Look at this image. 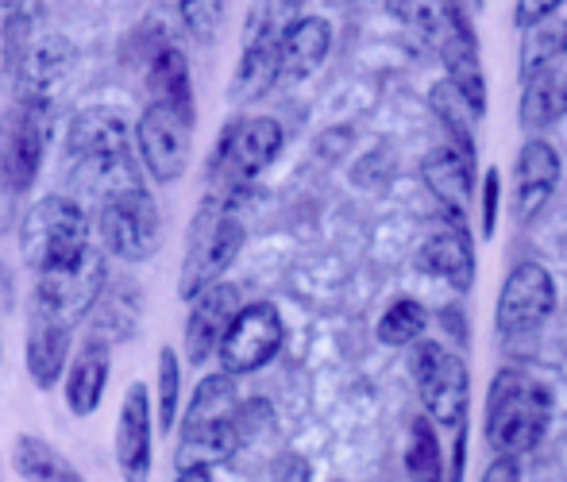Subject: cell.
Segmentation results:
<instances>
[{
  "label": "cell",
  "instance_id": "6da1fadb",
  "mask_svg": "<svg viewBox=\"0 0 567 482\" xmlns=\"http://www.w3.org/2000/svg\"><path fill=\"white\" fill-rule=\"evenodd\" d=\"M548 421H553V393L545 382H537L525 371L494 375L491 393H486V444L494 455H525L545 440Z\"/></svg>",
  "mask_w": 567,
  "mask_h": 482
},
{
  "label": "cell",
  "instance_id": "7a4b0ae2",
  "mask_svg": "<svg viewBox=\"0 0 567 482\" xmlns=\"http://www.w3.org/2000/svg\"><path fill=\"white\" fill-rule=\"evenodd\" d=\"M70 178L78 189L97 193L101 201L135 182V166L127 155V124L113 109H85L70 124Z\"/></svg>",
  "mask_w": 567,
  "mask_h": 482
},
{
  "label": "cell",
  "instance_id": "3957f363",
  "mask_svg": "<svg viewBox=\"0 0 567 482\" xmlns=\"http://www.w3.org/2000/svg\"><path fill=\"white\" fill-rule=\"evenodd\" d=\"M239 247H244V224L231 216L225 201H205L197 213L194 228H189L186 263H182L178 294L194 301L202 289L220 283V275L236 263Z\"/></svg>",
  "mask_w": 567,
  "mask_h": 482
},
{
  "label": "cell",
  "instance_id": "277c9868",
  "mask_svg": "<svg viewBox=\"0 0 567 482\" xmlns=\"http://www.w3.org/2000/svg\"><path fill=\"white\" fill-rule=\"evenodd\" d=\"M20 247H23V259L39 275L82 259L85 247H90V221H85L82 205L70 197H43L28 213V221H23Z\"/></svg>",
  "mask_w": 567,
  "mask_h": 482
},
{
  "label": "cell",
  "instance_id": "5b68a950",
  "mask_svg": "<svg viewBox=\"0 0 567 482\" xmlns=\"http://www.w3.org/2000/svg\"><path fill=\"white\" fill-rule=\"evenodd\" d=\"M410 371L417 382V398L425 406V413L444 429H463L467 417V398H471V379L467 363L455 351H449L436 340H417L410 356Z\"/></svg>",
  "mask_w": 567,
  "mask_h": 482
},
{
  "label": "cell",
  "instance_id": "8992f818",
  "mask_svg": "<svg viewBox=\"0 0 567 482\" xmlns=\"http://www.w3.org/2000/svg\"><path fill=\"white\" fill-rule=\"evenodd\" d=\"M101 239L127 263L151 259L163 244V216L143 186H124L101 201Z\"/></svg>",
  "mask_w": 567,
  "mask_h": 482
},
{
  "label": "cell",
  "instance_id": "52a82bcc",
  "mask_svg": "<svg viewBox=\"0 0 567 482\" xmlns=\"http://www.w3.org/2000/svg\"><path fill=\"white\" fill-rule=\"evenodd\" d=\"M282 151V124L270 116H247L236 120L217 143L213 155V182L220 189H239L255 182Z\"/></svg>",
  "mask_w": 567,
  "mask_h": 482
},
{
  "label": "cell",
  "instance_id": "ba28073f",
  "mask_svg": "<svg viewBox=\"0 0 567 482\" xmlns=\"http://www.w3.org/2000/svg\"><path fill=\"white\" fill-rule=\"evenodd\" d=\"M47 124H51L47 101H23V96L0 116V189L4 193L31 189L43 163Z\"/></svg>",
  "mask_w": 567,
  "mask_h": 482
},
{
  "label": "cell",
  "instance_id": "9c48e42d",
  "mask_svg": "<svg viewBox=\"0 0 567 482\" xmlns=\"http://www.w3.org/2000/svg\"><path fill=\"white\" fill-rule=\"evenodd\" d=\"M140 140V158L155 182L182 178L189 163V147H194V116L166 101H151L147 112L140 116L135 127Z\"/></svg>",
  "mask_w": 567,
  "mask_h": 482
},
{
  "label": "cell",
  "instance_id": "30bf717a",
  "mask_svg": "<svg viewBox=\"0 0 567 482\" xmlns=\"http://www.w3.org/2000/svg\"><path fill=\"white\" fill-rule=\"evenodd\" d=\"M556 309V283L540 263H517L509 270L506 286L498 294V309H494V325L498 336L506 340H522L545 328V320Z\"/></svg>",
  "mask_w": 567,
  "mask_h": 482
},
{
  "label": "cell",
  "instance_id": "8fae6325",
  "mask_svg": "<svg viewBox=\"0 0 567 482\" xmlns=\"http://www.w3.org/2000/svg\"><path fill=\"white\" fill-rule=\"evenodd\" d=\"M105 294V255L85 247L82 259H74L70 267L43 270L35 286V309L51 312V317L66 320L70 328L93 309Z\"/></svg>",
  "mask_w": 567,
  "mask_h": 482
},
{
  "label": "cell",
  "instance_id": "7c38bea8",
  "mask_svg": "<svg viewBox=\"0 0 567 482\" xmlns=\"http://www.w3.org/2000/svg\"><path fill=\"white\" fill-rule=\"evenodd\" d=\"M286 340L282 317L270 301H251L236 312V320L228 325L225 340H220V363L231 375H251L259 367H267L278 356Z\"/></svg>",
  "mask_w": 567,
  "mask_h": 482
},
{
  "label": "cell",
  "instance_id": "4fadbf2b",
  "mask_svg": "<svg viewBox=\"0 0 567 482\" xmlns=\"http://www.w3.org/2000/svg\"><path fill=\"white\" fill-rule=\"evenodd\" d=\"M275 82H282V31L275 28L267 8L259 4L251 12V23H247V47L236 66V78H231V101H259Z\"/></svg>",
  "mask_w": 567,
  "mask_h": 482
},
{
  "label": "cell",
  "instance_id": "5bb4252c",
  "mask_svg": "<svg viewBox=\"0 0 567 482\" xmlns=\"http://www.w3.org/2000/svg\"><path fill=\"white\" fill-rule=\"evenodd\" d=\"M244 309L239 305V289L228 283H213L209 289L194 297V309H189L186 320V356L189 363H205L213 351H220V340H225L228 325L236 320V312Z\"/></svg>",
  "mask_w": 567,
  "mask_h": 482
},
{
  "label": "cell",
  "instance_id": "9a60e30c",
  "mask_svg": "<svg viewBox=\"0 0 567 482\" xmlns=\"http://www.w3.org/2000/svg\"><path fill=\"white\" fill-rule=\"evenodd\" d=\"M556 186H560V155L553 143L529 140L514 166V221L529 224L533 216H540Z\"/></svg>",
  "mask_w": 567,
  "mask_h": 482
},
{
  "label": "cell",
  "instance_id": "2e32d148",
  "mask_svg": "<svg viewBox=\"0 0 567 482\" xmlns=\"http://www.w3.org/2000/svg\"><path fill=\"white\" fill-rule=\"evenodd\" d=\"M421 174H425V186L433 189V197L441 201L444 216H449L452 224L467 228L471 186H475V158L463 155L455 143H444V147L429 151Z\"/></svg>",
  "mask_w": 567,
  "mask_h": 482
},
{
  "label": "cell",
  "instance_id": "e0dca14e",
  "mask_svg": "<svg viewBox=\"0 0 567 482\" xmlns=\"http://www.w3.org/2000/svg\"><path fill=\"white\" fill-rule=\"evenodd\" d=\"M70 66H74V47L62 35H43L20 51L12 62L16 82H20L23 101H47L62 82H66Z\"/></svg>",
  "mask_w": 567,
  "mask_h": 482
},
{
  "label": "cell",
  "instance_id": "ac0fdd59",
  "mask_svg": "<svg viewBox=\"0 0 567 482\" xmlns=\"http://www.w3.org/2000/svg\"><path fill=\"white\" fill-rule=\"evenodd\" d=\"M116 460L127 479H143L151 471V393L143 382H132L124 393L116 421Z\"/></svg>",
  "mask_w": 567,
  "mask_h": 482
},
{
  "label": "cell",
  "instance_id": "d6986e66",
  "mask_svg": "<svg viewBox=\"0 0 567 482\" xmlns=\"http://www.w3.org/2000/svg\"><path fill=\"white\" fill-rule=\"evenodd\" d=\"M239 448H244V437H239L236 417L217 421V424H202V429H182V448H178L174 468H178V475L205 479L217 463H228Z\"/></svg>",
  "mask_w": 567,
  "mask_h": 482
},
{
  "label": "cell",
  "instance_id": "ffe728a7",
  "mask_svg": "<svg viewBox=\"0 0 567 482\" xmlns=\"http://www.w3.org/2000/svg\"><path fill=\"white\" fill-rule=\"evenodd\" d=\"M332 51V23L321 16H298L282 28V82H306Z\"/></svg>",
  "mask_w": 567,
  "mask_h": 482
},
{
  "label": "cell",
  "instance_id": "44dd1931",
  "mask_svg": "<svg viewBox=\"0 0 567 482\" xmlns=\"http://www.w3.org/2000/svg\"><path fill=\"white\" fill-rule=\"evenodd\" d=\"M66 356H70V325L31 305L28 371H31V379H35V386L51 390V386L59 382L62 367H66Z\"/></svg>",
  "mask_w": 567,
  "mask_h": 482
},
{
  "label": "cell",
  "instance_id": "7402d4cb",
  "mask_svg": "<svg viewBox=\"0 0 567 482\" xmlns=\"http://www.w3.org/2000/svg\"><path fill=\"white\" fill-rule=\"evenodd\" d=\"M421 267L433 278H444L460 294L471 289V283H475V252H471L467 228L449 221V228L433 232L421 247Z\"/></svg>",
  "mask_w": 567,
  "mask_h": 482
},
{
  "label": "cell",
  "instance_id": "603a6c76",
  "mask_svg": "<svg viewBox=\"0 0 567 482\" xmlns=\"http://www.w3.org/2000/svg\"><path fill=\"white\" fill-rule=\"evenodd\" d=\"M436 54H441L444 70H449V82L467 96L471 109L483 116L486 112V78H483V62H478V43H475L471 23L463 20Z\"/></svg>",
  "mask_w": 567,
  "mask_h": 482
},
{
  "label": "cell",
  "instance_id": "cb8c5ba5",
  "mask_svg": "<svg viewBox=\"0 0 567 482\" xmlns=\"http://www.w3.org/2000/svg\"><path fill=\"white\" fill-rule=\"evenodd\" d=\"M522 127L525 132H545L567 116V66H548L540 74L525 78L522 90Z\"/></svg>",
  "mask_w": 567,
  "mask_h": 482
},
{
  "label": "cell",
  "instance_id": "d4e9b609",
  "mask_svg": "<svg viewBox=\"0 0 567 482\" xmlns=\"http://www.w3.org/2000/svg\"><path fill=\"white\" fill-rule=\"evenodd\" d=\"M386 8L394 12L398 23H405V28H410L421 43L433 47V51H441L452 31L467 20L455 0H386Z\"/></svg>",
  "mask_w": 567,
  "mask_h": 482
},
{
  "label": "cell",
  "instance_id": "484cf974",
  "mask_svg": "<svg viewBox=\"0 0 567 482\" xmlns=\"http://www.w3.org/2000/svg\"><path fill=\"white\" fill-rule=\"evenodd\" d=\"M105 382H109V343L97 340V336H90V340H85V348L78 351L74 367H70V379H66L70 413L90 417L93 409L101 406Z\"/></svg>",
  "mask_w": 567,
  "mask_h": 482
},
{
  "label": "cell",
  "instance_id": "4316f807",
  "mask_svg": "<svg viewBox=\"0 0 567 482\" xmlns=\"http://www.w3.org/2000/svg\"><path fill=\"white\" fill-rule=\"evenodd\" d=\"M147 85H151V101H166L194 116V85H189V62L182 54V47L163 43L151 51Z\"/></svg>",
  "mask_w": 567,
  "mask_h": 482
},
{
  "label": "cell",
  "instance_id": "83f0119b",
  "mask_svg": "<svg viewBox=\"0 0 567 482\" xmlns=\"http://www.w3.org/2000/svg\"><path fill=\"white\" fill-rule=\"evenodd\" d=\"M236 409H239V390H236L231 371L209 375V379H202V386L194 390V401H189L182 429H202V424L228 421V417H236Z\"/></svg>",
  "mask_w": 567,
  "mask_h": 482
},
{
  "label": "cell",
  "instance_id": "f1b7e54d",
  "mask_svg": "<svg viewBox=\"0 0 567 482\" xmlns=\"http://www.w3.org/2000/svg\"><path fill=\"white\" fill-rule=\"evenodd\" d=\"M429 104H433L436 120L444 124L449 140L463 151V155L475 158V132H471V124L478 120V112L471 109L467 96L455 90L452 82H441V85H433V93H429Z\"/></svg>",
  "mask_w": 567,
  "mask_h": 482
},
{
  "label": "cell",
  "instance_id": "f546056e",
  "mask_svg": "<svg viewBox=\"0 0 567 482\" xmlns=\"http://www.w3.org/2000/svg\"><path fill=\"white\" fill-rule=\"evenodd\" d=\"M564 59H567V23L564 20L533 23L522 43V82L548 66H560Z\"/></svg>",
  "mask_w": 567,
  "mask_h": 482
},
{
  "label": "cell",
  "instance_id": "4dcf8cb0",
  "mask_svg": "<svg viewBox=\"0 0 567 482\" xmlns=\"http://www.w3.org/2000/svg\"><path fill=\"white\" fill-rule=\"evenodd\" d=\"M12 463H16V475H23V479H39V482H47V479L78 482V479H82L59 452H54L51 444H43L39 437H20V440H16Z\"/></svg>",
  "mask_w": 567,
  "mask_h": 482
},
{
  "label": "cell",
  "instance_id": "1f68e13d",
  "mask_svg": "<svg viewBox=\"0 0 567 482\" xmlns=\"http://www.w3.org/2000/svg\"><path fill=\"white\" fill-rule=\"evenodd\" d=\"M425 328H429L425 305L413 301V297H402V301H394L382 312L379 340L386 343V348H410V343H417L421 336H425Z\"/></svg>",
  "mask_w": 567,
  "mask_h": 482
},
{
  "label": "cell",
  "instance_id": "d6a6232c",
  "mask_svg": "<svg viewBox=\"0 0 567 482\" xmlns=\"http://www.w3.org/2000/svg\"><path fill=\"white\" fill-rule=\"evenodd\" d=\"M405 471L413 479L436 482L444 479V460H441V440H436L433 417H417L410 429V452H405Z\"/></svg>",
  "mask_w": 567,
  "mask_h": 482
},
{
  "label": "cell",
  "instance_id": "836d02e7",
  "mask_svg": "<svg viewBox=\"0 0 567 482\" xmlns=\"http://www.w3.org/2000/svg\"><path fill=\"white\" fill-rule=\"evenodd\" d=\"M228 0H178V16L197 43H213L225 28Z\"/></svg>",
  "mask_w": 567,
  "mask_h": 482
},
{
  "label": "cell",
  "instance_id": "e575fe53",
  "mask_svg": "<svg viewBox=\"0 0 567 482\" xmlns=\"http://www.w3.org/2000/svg\"><path fill=\"white\" fill-rule=\"evenodd\" d=\"M178 393H182L178 356H174V348H163L158 351V424H163V432H171L174 421H178Z\"/></svg>",
  "mask_w": 567,
  "mask_h": 482
},
{
  "label": "cell",
  "instance_id": "d590c367",
  "mask_svg": "<svg viewBox=\"0 0 567 482\" xmlns=\"http://www.w3.org/2000/svg\"><path fill=\"white\" fill-rule=\"evenodd\" d=\"M556 8H564V0H517V8H514V23H517V28H522V31H529L533 23L553 20Z\"/></svg>",
  "mask_w": 567,
  "mask_h": 482
},
{
  "label": "cell",
  "instance_id": "8d00e7d4",
  "mask_svg": "<svg viewBox=\"0 0 567 482\" xmlns=\"http://www.w3.org/2000/svg\"><path fill=\"white\" fill-rule=\"evenodd\" d=\"M498 201H502V174L486 171V182H483V236H494V228H498Z\"/></svg>",
  "mask_w": 567,
  "mask_h": 482
},
{
  "label": "cell",
  "instance_id": "74e56055",
  "mask_svg": "<svg viewBox=\"0 0 567 482\" xmlns=\"http://www.w3.org/2000/svg\"><path fill=\"white\" fill-rule=\"evenodd\" d=\"M514 460H517V455H498V460H494L491 468L483 471V479H486V482H498V479H517V475H522V468H517Z\"/></svg>",
  "mask_w": 567,
  "mask_h": 482
},
{
  "label": "cell",
  "instance_id": "f35d334b",
  "mask_svg": "<svg viewBox=\"0 0 567 482\" xmlns=\"http://www.w3.org/2000/svg\"><path fill=\"white\" fill-rule=\"evenodd\" d=\"M23 16V0H0V35Z\"/></svg>",
  "mask_w": 567,
  "mask_h": 482
},
{
  "label": "cell",
  "instance_id": "ab89813d",
  "mask_svg": "<svg viewBox=\"0 0 567 482\" xmlns=\"http://www.w3.org/2000/svg\"><path fill=\"white\" fill-rule=\"evenodd\" d=\"M282 8H301V4H309V0H278Z\"/></svg>",
  "mask_w": 567,
  "mask_h": 482
}]
</instances>
